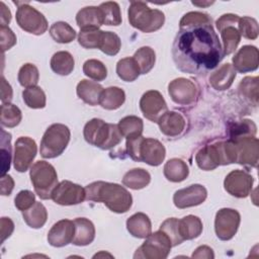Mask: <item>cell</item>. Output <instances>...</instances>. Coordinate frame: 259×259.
I'll return each instance as SVG.
<instances>
[{
  "label": "cell",
  "mask_w": 259,
  "mask_h": 259,
  "mask_svg": "<svg viewBox=\"0 0 259 259\" xmlns=\"http://www.w3.org/2000/svg\"><path fill=\"white\" fill-rule=\"evenodd\" d=\"M176 67L188 74H205L224 58L223 47L211 24L180 28L172 46Z\"/></svg>",
  "instance_id": "cell-1"
},
{
  "label": "cell",
  "mask_w": 259,
  "mask_h": 259,
  "mask_svg": "<svg viewBox=\"0 0 259 259\" xmlns=\"http://www.w3.org/2000/svg\"><path fill=\"white\" fill-rule=\"evenodd\" d=\"M85 192L87 200L102 202L116 213L126 212L133 204L132 194L117 183L95 181L85 187Z\"/></svg>",
  "instance_id": "cell-2"
},
{
  "label": "cell",
  "mask_w": 259,
  "mask_h": 259,
  "mask_svg": "<svg viewBox=\"0 0 259 259\" xmlns=\"http://www.w3.org/2000/svg\"><path fill=\"white\" fill-rule=\"evenodd\" d=\"M85 141L102 150H109L121 142L123 138L117 124L107 123L100 118H92L83 130Z\"/></svg>",
  "instance_id": "cell-3"
},
{
  "label": "cell",
  "mask_w": 259,
  "mask_h": 259,
  "mask_svg": "<svg viewBox=\"0 0 259 259\" xmlns=\"http://www.w3.org/2000/svg\"><path fill=\"white\" fill-rule=\"evenodd\" d=\"M127 15L133 27L148 33L160 29L165 22V15L161 10L152 9L143 1H132Z\"/></svg>",
  "instance_id": "cell-4"
},
{
  "label": "cell",
  "mask_w": 259,
  "mask_h": 259,
  "mask_svg": "<svg viewBox=\"0 0 259 259\" xmlns=\"http://www.w3.org/2000/svg\"><path fill=\"white\" fill-rule=\"evenodd\" d=\"M71 133L67 125L63 123H53L45 132L39 152L41 157L53 159L60 156L70 142Z\"/></svg>",
  "instance_id": "cell-5"
},
{
  "label": "cell",
  "mask_w": 259,
  "mask_h": 259,
  "mask_svg": "<svg viewBox=\"0 0 259 259\" xmlns=\"http://www.w3.org/2000/svg\"><path fill=\"white\" fill-rule=\"evenodd\" d=\"M29 176L35 193L41 199H50L58 184V175L54 166L46 161H37L31 166Z\"/></svg>",
  "instance_id": "cell-6"
},
{
  "label": "cell",
  "mask_w": 259,
  "mask_h": 259,
  "mask_svg": "<svg viewBox=\"0 0 259 259\" xmlns=\"http://www.w3.org/2000/svg\"><path fill=\"white\" fill-rule=\"evenodd\" d=\"M172 244L168 236L161 230L150 234L146 241L137 249L135 258L165 259L168 257Z\"/></svg>",
  "instance_id": "cell-7"
},
{
  "label": "cell",
  "mask_w": 259,
  "mask_h": 259,
  "mask_svg": "<svg viewBox=\"0 0 259 259\" xmlns=\"http://www.w3.org/2000/svg\"><path fill=\"white\" fill-rule=\"evenodd\" d=\"M16 22L21 29L35 35H40L48 29V21L44 14L28 3H18Z\"/></svg>",
  "instance_id": "cell-8"
},
{
  "label": "cell",
  "mask_w": 259,
  "mask_h": 259,
  "mask_svg": "<svg viewBox=\"0 0 259 259\" xmlns=\"http://www.w3.org/2000/svg\"><path fill=\"white\" fill-rule=\"evenodd\" d=\"M241 222V215L234 208H221L215 213L214 231L220 240H231L237 233Z\"/></svg>",
  "instance_id": "cell-9"
},
{
  "label": "cell",
  "mask_w": 259,
  "mask_h": 259,
  "mask_svg": "<svg viewBox=\"0 0 259 259\" xmlns=\"http://www.w3.org/2000/svg\"><path fill=\"white\" fill-rule=\"evenodd\" d=\"M51 198L60 205H74L86 199V192L81 185L69 180H63L57 184Z\"/></svg>",
  "instance_id": "cell-10"
},
{
  "label": "cell",
  "mask_w": 259,
  "mask_h": 259,
  "mask_svg": "<svg viewBox=\"0 0 259 259\" xmlns=\"http://www.w3.org/2000/svg\"><path fill=\"white\" fill-rule=\"evenodd\" d=\"M37 152V147L29 137H20L14 145L13 166L18 172H25L31 166Z\"/></svg>",
  "instance_id": "cell-11"
},
{
  "label": "cell",
  "mask_w": 259,
  "mask_h": 259,
  "mask_svg": "<svg viewBox=\"0 0 259 259\" xmlns=\"http://www.w3.org/2000/svg\"><path fill=\"white\" fill-rule=\"evenodd\" d=\"M254 179L251 174L243 170L231 171L224 180V186L228 193L235 197H247L253 187Z\"/></svg>",
  "instance_id": "cell-12"
},
{
  "label": "cell",
  "mask_w": 259,
  "mask_h": 259,
  "mask_svg": "<svg viewBox=\"0 0 259 259\" xmlns=\"http://www.w3.org/2000/svg\"><path fill=\"white\" fill-rule=\"evenodd\" d=\"M140 108L144 116L153 122H157L168 111L164 97L157 90H149L143 94L140 100Z\"/></svg>",
  "instance_id": "cell-13"
},
{
  "label": "cell",
  "mask_w": 259,
  "mask_h": 259,
  "mask_svg": "<svg viewBox=\"0 0 259 259\" xmlns=\"http://www.w3.org/2000/svg\"><path fill=\"white\" fill-rule=\"evenodd\" d=\"M168 92L171 99L179 105H190L197 97L195 84L186 78H177L168 85Z\"/></svg>",
  "instance_id": "cell-14"
},
{
  "label": "cell",
  "mask_w": 259,
  "mask_h": 259,
  "mask_svg": "<svg viewBox=\"0 0 259 259\" xmlns=\"http://www.w3.org/2000/svg\"><path fill=\"white\" fill-rule=\"evenodd\" d=\"M206 196L207 190L203 185L192 184L177 190L173 195V202L178 208H187L201 204Z\"/></svg>",
  "instance_id": "cell-15"
},
{
  "label": "cell",
  "mask_w": 259,
  "mask_h": 259,
  "mask_svg": "<svg viewBox=\"0 0 259 259\" xmlns=\"http://www.w3.org/2000/svg\"><path fill=\"white\" fill-rule=\"evenodd\" d=\"M237 148V163L250 167L258 164V139L255 137H243L231 140Z\"/></svg>",
  "instance_id": "cell-16"
},
{
  "label": "cell",
  "mask_w": 259,
  "mask_h": 259,
  "mask_svg": "<svg viewBox=\"0 0 259 259\" xmlns=\"http://www.w3.org/2000/svg\"><path fill=\"white\" fill-rule=\"evenodd\" d=\"M75 235L74 221L67 219L57 222L48 233V242L53 247H64L73 242Z\"/></svg>",
  "instance_id": "cell-17"
},
{
  "label": "cell",
  "mask_w": 259,
  "mask_h": 259,
  "mask_svg": "<svg viewBox=\"0 0 259 259\" xmlns=\"http://www.w3.org/2000/svg\"><path fill=\"white\" fill-rule=\"evenodd\" d=\"M259 52L255 46L242 47L233 57V67L240 73L255 71L258 68Z\"/></svg>",
  "instance_id": "cell-18"
},
{
  "label": "cell",
  "mask_w": 259,
  "mask_h": 259,
  "mask_svg": "<svg viewBox=\"0 0 259 259\" xmlns=\"http://www.w3.org/2000/svg\"><path fill=\"white\" fill-rule=\"evenodd\" d=\"M166 150L164 145L156 139L145 138L140 148L141 162L151 166H159L165 159Z\"/></svg>",
  "instance_id": "cell-19"
},
{
  "label": "cell",
  "mask_w": 259,
  "mask_h": 259,
  "mask_svg": "<svg viewBox=\"0 0 259 259\" xmlns=\"http://www.w3.org/2000/svg\"><path fill=\"white\" fill-rule=\"evenodd\" d=\"M161 133L167 137H177L185 128V118L176 111H166L157 121Z\"/></svg>",
  "instance_id": "cell-20"
},
{
  "label": "cell",
  "mask_w": 259,
  "mask_h": 259,
  "mask_svg": "<svg viewBox=\"0 0 259 259\" xmlns=\"http://www.w3.org/2000/svg\"><path fill=\"white\" fill-rule=\"evenodd\" d=\"M76 22L80 29H99L103 24V16L99 6H87L79 10L76 15Z\"/></svg>",
  "instance_id": "cell-21"
},
{
  "label": "cell",
  "mask_w": 259,
  "mask_h": 259,
  "mask_svg": "<svg viewBox=\"0 0 259 259\" xmlns=\"http://www.w3.org/2000/svg\"><path fill=\"white\" fill-rule=\"evenodd\" d=\"M75 235L73 244L76 246H87L95 238V227L93 223L86 218H77L74 220Z\"/></svg>",
  "instance_id": "cell-22"
},
{
  "label": "cell",
  "mask_w": 259,
  "mask_h": 259,
  "mask_svg": "<svg viewBox=\"0 0 259 259\" xmlns=\"http://www.w3.org/2000/svg\"><path fill=\"white\" fill-rule=\"evenodd\" d=\"M236 78V70L234 67L227 63L222 65L217 71L209 76V84L215 90H227L231 87Z\"/></svg>",
  "instance_id": "cell-23"
},
{
  "label": "cell",
  "mask_w": 259,
  "mask_h": 259,
  "mask_svg": "<svg viewBox=\"0 0 259 259\" xmlns=\"http://www.w3.org/2000/svg\"><path fill=\"white\" fill-rule=\"evenodd\" d=\"M126 229L133 237L146 239L152 233V224L146 213L137 212L127 219Z\"/></svg>",
  "instance_id": "cell-24"
},
{
  "label": "cell",
  "mask_w": 259,
  "mask_h": 259,
  "mask_svg": "<svg viewBox=\"0 0 259 259\" xmlns=\"http://www.w3.org/2000/svg\"><path fill=\"white\" fill-rule=\"evenodd\" d=\"M102 91L103 87L100 84L86 79L81 80L76 88L78 97L82 99L85 103L92 106L99 104L100 95Z\"/></svg>",
  "instance_id": "cell-25"
},
{
  "label": "cell",
  "mask_w": 259,
  "mask_h": 259,
  "mask_svg": "<svg viewBox=\"0 0 259 259\" xmlns=\"http://www.w3.org/2000/svg\"><path fill=\"white\" fill-rule=\"evenodd\" d=\"M195 161L197 166L204 171H210L220 166V158L215 144L201 148L195 156Z\"/></svg>",
  "instance_id": "cell-26"
},
{
  "label": "cell",
  "mask_w": 259,
  "mask_h": 259,
  "mask_svg": "<svg viewBox=\"0 0 259 259\" xmlns=\"http://www.w3.org/2000/svg\"><path fill=\"white\" fill-rule=\"evenodd\" d=\"M164 176L171 182H181L185 180L189 174L187 164L178 158L170 159L164 165Z\"/></svg>",
  "instance_id": "cell-27"
},
{
  "label": "cell",
  "mask_w": 259,
  "mask_h": 259,
  "mask_svg": "<svg viewBox=\"0 0 259 259\" xmlns=\"http://www.w3.org/2000/svg\"><path fill=\"white\" fill-rule=\"evenodd\" d=\"M125 100V93L119 87H108L103 89L100 95L99 104L107 110H115L119 108Z\"/></svg>",
  "instance_id": "cell-28"
},
{
  "label": "cell",
  "mask_w": 259,
  "mask_h": 259,
  "mask_svg": "<svg viewBox=\"0 0 259 259\" xmlns=\"http://www.w3.org/2000/svg\"><path fill=\"white\" fill-rule=\"evenodd\" d=\"M202 229V222L196 215L189 214L179 220V232L183 241L197 238L201 234Z\"/></svg>",
  "instance_id": "cell-29"
},
{
  "label": "cell",
  "mask_w": 259,
  "mask_h": 259,
  "mask_svg": "<svg viewBox=\"0 0 259 259\" xmlns=\"http://www.w3.org/2000/svg\"><path fill=\"white\" fill-rule=\"evenodd\" d=\"M22 217L28 227L39 229L47 222L48 211L41 202L35 201L29 208L22 211Z\"/></svg>",
  "instance_id": "cell-30"
},
{
  "label": "cell",
  "mask_w": 259,
  "mask_h": 259,
  "mask_svg": "<svg viewBox=\"0 0 259 259\" xmlns=\"http://www.w3.org/2000/svg\"><path fill=\"white\" fill-rule=\"evenodd\" d=\"M50 64L52 70L56 74L67 76L73 72L75 61L73 56L69 52L60 51L53 55Z\"/></svg>",
  "instance_id": "cell-31"
},
{
  "label": "cell",
  "mask_w": 259,
  "mask_h": 259,
  "mask_svg": "<svg viewBox=\"0 0 259 259\" xmlns=\"http://www.w3.org/2000/svg\"><path fill=\"white\" fill-rule=\"evenodd\" d=\"M150 173L143 168H134L127 171L122 178L123 185L134 190L145 188L150 183Z\"/></svg>",
  "instance_id": "cell-32"
},
{
  "label": "cell",
  "mask_w": 259,
  "mask_h": 259,
  "mask_svg": "<svg viewBox=\"0 0 259 259\" xmlns=\"http://www.w3.org/2000/svg\"><path fill=\"white\" fill-rule=\"evenodd\" d=\"M223 40L224 55H230L234 53L241 40V34L238 30V24L227 25L220 30Z\"/></svg>",
  "instance_id": "cell-33"
},
{
  "label": "cell",
  "mask_w": 259,
  "mask_h": 259,
  "mask_svg": "<svg viewBox=\"0 0 259 259\" xmlns=\"http://www.w3.org/2000/svg\"><path fill=\"white\" fill-rule=\"evenodd\" d=\"M116 74L121 80L125 82H133L136 79H138L141 72L134 58L126 57L117 62Z\"/></svg>",
  "instance_id": "cell-34"
},
{
  "label": "cell",
  "mask_w": 259,
  "mask_h": 259,
  "mask_svg": "<svg viewBox=\"0 0 259 259\" xmlns=\"http://www.w3.org/2000/svg\"><path fill=\"white\" fill-rule=\"evenodd\" d=\"M119 132L121 133L122 137L128 139V138H135L142 136L143 128H144V122L142 118L136 116V115H128L121 118L117 124Z\"/></svg>",
  "instance_id": "cell-35"
},
{
  "label": "cell",
  "mask_w": 259,
  "mask_h": 259,
  "mask_svg": "<svg viewBox=\"0 0 259 259\" xmlns=\"http://www.w3.org/2000/svg\"><path fill=\"white\" fill-rule=\"evenodd\" d=\"M50 34L55 41L60 44H69L76 37V31L74 28L64 21H58L52 24Z\"/></svg>",
  "instance_id": "cell-36"
},
{
  "label": "cell",
  "mask_w": 259,
  "mask_h": 259,
  "mask_svg": "<svg viewBox=\"0 0 259 259\" xmlns=\"http://www.w3.org/2000/svg\"><path fill=\"white\" fill-rule=\"evenodd\" d=\"M134 60L139 66L141 74L149 73L156 62V54L155 51L150 47H142L140 48L134 55Z\"/></svg>",
  "instance_id": "cell-37"
},
{
  "label": "cell",
  "mask_w": 259,
  "mask_h": 259,
  "mask_svg": "<svg viewBox=\"0 0 259 259\" xmlns=\"http://www.w3.org/2000/svg\"><path fill=\"white\" fill-rule=\"evenodd\" d=\"M258 77H245L239 84V92L240 94L253 103L254 105L258 104L259 98V83Z\"/></svg>",
  "instance_id": "cell-38"
},
{
  "label": "cell",
  "mask_w": 259,
  "mask_h": 259,
  "mask_svg": "<svg viewBox=\"0 0 259 259\" xmlns=\"http://www.w3.org/2000/svg\"><path fill=\"white\" fill-rule=\"evenodd\" d=\"M103 16V24L117 26L121 23V12L117 2L107 1L99 5Z\"/></svg>",
  "instance_id": "cell-39"
},
{
  "label": "cell",
  "mask_w": 259,
  "mask_h": 259,
  "mask_svg": "<svg viewBox=\"0 0 259 259\" xmlns=\"http://www.w3.org/2000/svg\"><path fill=\"white\" fill-rule=\"evenodd\" d=\"M22 114L20 109L11 103H2L0 121L3 126L15 127L21 121Z\"/></svg>",
  "instance_id": "cell-40"
},
{
  "label": "cell",
  "mask_w": 259,
  "mask_h": 259,
  "mask_svg": "<svg viewBox=\"0 0 259 259\" xmlns=\"http://www.w3.org/2000/svg\"><path fill=\"white\" fill-rule=\"evenodd\" d=\"M22 98L24 103L30 108L38 109L46 106V94L38 86L25 88L22 92Z\"/></svg>",
  "instance_id": "cell-41"
},
{
  "label": "cell",
  "mask_w": 259,
  "mask_h": 259,
  "mask_svg": "<svg viewBox=\"0 0 259 259\" xmlns=\"http://www.w3.org/2000/svg\"><path fill=\"white\" fill-rule=\"evenodd\" d=\"M121 47L119 36L112 31H102L99 50L108 56H115Z\"/></svg>",
  "instance_id": "cell-42"
},
{
  "label": "cell",
  "mask_w": 259,
  "mask_h": 259,
  "mask_svg": "<svg viewBox=\"0 0 259 259\" xmlns=\"http://www.w3.org/2000/svg\"><path fill=\"white\" fill-rule=\"evenodd\" d=\"M219 158L220 165H228L232 163H237V148L233 141H223L214 143Z\"/></svg>",
  "instance_id": "cell-43"
},
{
  "label": "cell",
  "mask_w": 259,
  "mask_h": 259,
  "mask_svg": "<svg viewBox=\"0 0 259 259\" xmlns=\"http://www.w3.org/2000/svg\"><path fill=\"white\" fill-rule=\"evenodd\" d=\"M39 79L38 69L33 64H24L18 72V82L21 86L28 88L36 86Z\"/></svg>",
  "instance_id": "cell-44"
},
{
  "label": "cell",
  "mask_w": 259,
  "mask_h": 259,
  "mask_svg": "<svg viewBox=\"0 0 259 259\" xmlns=\"http://www.w3.org/2000/svg\"><path fill=\"white\" fill-rule=\"evenodd\" d=\"M83 73L95 81H102L107 76V69L99 60L90 59L83 64Z\"/></svg>",
  "instance_id": "cell-45"
},
{
  "label": "cell",
  "mask_w": 259,
  "mask_h": 259,
  "mask_svg": "<svg viewBox=\"0 0 259 259\" xmlns=\"http://www.w3.org/2000/svg\"><path fill=\"white\" fill-rule=\"evenodd\" d=\"M256 124L250 119H243L234 123L230 128V140H236L243 137H255Z\"/></svg>",
  "instance_id": "cell-46"
},
{
  "label": "cell",
  "mask_w": 259,
  "mask_h": 259,
  "mask_svg": "<svg viewBox=\"0 0 259 259\" xmlns=\"http://www.w3.org/2000/svg\"><path fill=\"white\" fill-rule=\"evenodd\" d=\"M207 24H211V18L206 13L191 11L182 16L179 22V27L188 28V27L207 25Z\"/></svg>",
  "instance_id": "cell-47"
},
{
  "label": "cell",
  "mask_w": 259,
  "mask_h": 259,
  "mask_svg": "<svg viewBox=\"0 0 259 259\" xmlns=\"http://www.w3.org/2000/svg\"><path fill=\"white\" fill-rule=\"evenodd\" d=\"M102 31L103 30L95 28L80 29L78 42L85 49H98Z\"/></svg>",
  "instance_id": "cell-48"
},
{
  "label": "cell",
  "mask_w": 259,
  "mask_h": 259,
  "mask_svg": "<svg viewBox=\"0 0 259 259\" xmlns=\"http://www.w3.org/2000/svg\"><path fill=\"white\" fill-rule=\"evenodd\" d=\"M160 230L168 236V238L171 241L172 247L177 246L183 242V239L181 238L180 232H179V220L178 219L169 218V219L165 220L161 224Z\"/></svg>",
  "instance_id": "cell-49"
},
{
  "label": "cell",
  "mask_w": 259,
  "mask_h": 259,
  "mask_svg": "<svg viewBox=\"0 0 259 259\" xmlns=\"http://www.w3.org/2000/svg\"><path fill=\"white\" fill-rule=\"evenodd\" d=\"M238 30L241 36L248 39H256L259 33L258 22L255 18L250 16L240 17L238 23Z\"/></svg>",
  "instance_id": "cell-50"
},
{
  "label": "cell",
  "mask_w": 259,
  "mask_h": 259,
  "mask_svg": "<svg viewBox=\"0 0 259 259\" xmlns=\"http://www.w3.org/2000/svg\"><path fill=\"white\" fill-rule=\"evenodd\" d=\"M11 135L4 130L1 131V157H2V175H5L10 168L11 162Z\"/></svg>",
  "instance_id": "cell-51"
},
{
  "label": "cell",
  "mask_w": 259,
  "mask_h": 259,
  "mask_svg": "<svg viewBox=\"0 0 259 259\" xmlns=\"http://www.w3.org/2000/svg\"><path fill=\"white\" fill-rule=\"evenodd\" d=\"M34 202H35V195L30 190H21L16 194L14 198V204L16 208L20 211L26 210Z\"/></svg>",
  "instance_id": "cell-52"
},
{
  "label": "cell",
  "mask_w": 259,
  "mask_h": 259,
  "mask_svg": "<svg viewBox=\"0 0 259 259\" xmlns=\"http://www.w3.org/2000/svg\"><path fill=\"white\" fill-rule=\"evenodd\" d=\"M0 39L2 52L11 49L16 44V35L8 26H0Z\"/></svg>",
  "instance_id": "cell-53"
},
{
  "label": "cell",
  "mask_w": 259,
  "mask_h": 259,
  "mask_svg": "<svg viewBox=\"0 0 259 259\" xmlns=\"http://www.w3.org/2000/svg\"><path fill=\"white\" fill-rule=\"evenodd\" d=\"M144 139L145 138L143 136L126 139L127 154H128V156L133 160H135L137 162H141V159H140V148H141V144H142Z\"/></svg>",
  "instance_id": "cell-54"
},
{
  "label": "cell",
  "mask_w": 259,
  "mask_h": 259,
  "mask_svg": "<svg viewBox=\"0 0 259 259\" xmlns=\"http://www.w3.org/2000/svg\"><path fill=\"white\" fill-rule=\"evenodd\" d=\"M0 230H1V242L3 243L7 238L10 237L14 230V224L9 218H1L0 221Z\"/></svg>",
  "instance_id": "cell-55"
},
{
  "label": "cell",
  "mask_w": 259,
  "mask_h": 259,
  "mask_svg": "<svg viewBox=\"0 0 259 259\" xmlns=\"http://www.w3.org/2000/svg\"><path fill=\"white\" fill-rule=\"evenodd\" d=\"M239 19L240 17L236 14L233 13H227V14H223L215 22L217 28L218 30H220L221 28L227 26V25H231V24H238L239 23Z\"/></svg>",
  "instance_id": "cell-56"
},
{
  "label": "cell",
  "mask_w": 259,
  "mask_h": 259,
  "mask_svg": "<svg viewBox=\"0 0 259 259\" xmlns=\"http://www.w3.org/2000/svg\"><path fill=\"white\" fill-rule=\"evenodd\" d=\"M13 91L10 84L5 80V78L1 77V101L2 103H10L12 99Z\"/></svg>",
  "instance_id": "cell-57"
},
{
  "label": "cell",
  "mask_w": 259,
  "mask_h": 259,
  "mask_svg": "<svg viewBox=\"0 0 259 259\" xmlns=\"http://www.w3.org/2000/svg\"><path fill=\"white\" fill-rule=\"evenodd\" d=\"M14 187V180L10 175H2L1 177V187L0 191L2 195H10Z\"/></svg>",
  "instance_id": "cell-58"
},
{
  "label": "cell",
  "mask_w": 259,
  "mask_h": 259,
  "mask_svg": "<svg viewBox=\"0 0 259 259\" xmlns=\"http://www.w3.org/2000/svg\"><path fill=\"white\" fill-rule=\"evenodd\" d=\"M192 258H206V259H212L214 258L213 251L210 247L206 245L199 246L198 248L195 249V251L191 255Z\"/></svg>",
  "instance_id": "cell-59"
},
{
  "label": "cell",
  "mask_w": 259,
  "mask_h": 259,
  "mask_svg": "<svg viewBox=\"0 0 259 259\" xmlns=\"http://www.w3.org/2000/svg\"><path fill=\"white\" fill-rule=\"evenodd\" d=\"M0 15L1 26H7L11 20V12L4 2H0Z\"/></svg>",
  "instance_id": "cell-60"
},
{
  "label": "cell",
  "mask_w": 259,
  "mask_h": 259,
  "mask_svg": "<svg viewBox=\"0 0 259 259\" xmlns=\"http://www.w3.org/2000/svg\"><path fill=\"white\" fill-rule=\"evenodd\" d=\"M213 2H192L193 5H196V6H208V5H211Z\"/></svg>",
  "instance_id": "cell-61"
},
{
  "label": "cell",
  "mask_w": 259,
  "mask_h": 259,
  "mask_svg": "<svg viewBox=\"0 0 259 259\" xmlns=\"http://www.w3.org/2000/svg\"><path fill=\"white\" fill-rule=\"evenodd\" d=\"M104 256H108V257H112V255H110V254H108V253H104V252H100V253H98V254H95L93 257L94 258H96V257H104Z\"/></svg>",
  "instance_id": "cell-62"
}]
</instances>
